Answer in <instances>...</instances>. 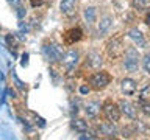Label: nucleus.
I'll use <instances>...</instances> for the list:
<instances>
[{
    "mask_svg": "<svg viewBox=\"0 0 150 140\" xmlns=\"http://www.w3.org/2000/svg\"><path fill=\"white\" fill-rule=\"evenodd\" d=\"M78 59H80V55H78V51L77 50H69V51H66L64 56H63V64H64V67L67 69V70H72L75 65L78 64Z\"/></svg>",
    "mask_w": 150,
    "mask_h": 140,
    "instance_id": "423d86ee",
    "label": "nucleus"
},
{
    "mask_svg": "<svg viewBox=\"0 0 150 140\" xmlns=\"http://www.w3.org/2000/svg\"><path fill=\"white\" fill-rule=\"evenodd\" d=\"M42 2H44V0H30V5L33 8H38V6H41V5H42Z\"/></svg>",
    "mask_w": 150,
    "mask_h": 140,
    "instance_id": "412c9836",
    "label": "nucleus"
},
{
    "mask_svg": "<svg viewBox=\"0 0 150 140\" xmlns=\"http://www.w3.org/2000/svg\"><path fill=\"white\" fill-rule=\"evenodd\" d=\"M100 103L98 101H89L88 104H86V109H84V112H86V115L88 117H97V114L100 112Z\"/></svg>",
    "mask_w": 150,
    "mask_h": 140,
    "instance_id": "2eb2a0df",
    "label": "nucleus"
},
{
    "mask_svg": "<svg viewBox=\"0 0 150 140\" xmlns=\"http://www.w3.org/2000/svg\"><path fill=\"white\" fill-rule=\"evenodd\" d=\"M141 109L145 115H150V103L147 101H141Z\"/></svg>",
    "mask_w": 150,
    "mask_h": 140,
    "instance_id": "aec40b11",
    "label": "nucleus"
},
{
    "mask_svg": "<svg viewBox=\"0 0 150 140\" xmlns=\"http://www.w3.org/2000/svg\"><path fill=\"white\" fill-rule=\"evenodd\" d=\"M124 65L128 72H136L139 67V55L136 48H128L125 50V59H124Z\"/></svg>",
    "mask_w": 150,
    "mask_h": 140,
    "instance_id": "f03ea898",
    "label": "nucleus"
},
{
    "mask_svg": "<svg viewBox=\"0 0 150 140\" xmlns=\"http://www.w3.org/2000/svg\"><path fill=\"white\" fill-rule=\"evenodd\" d=\"M70 126H72V129L77 131V132H86L88 131V123L81 118H74L70 121Z\"/></svg>",
    "mask_w": 150,
    "mask_h": 140,
    "instance_id": "dca6fc26",
    "label": "nucleus"
},
{
    "mask_svg": "<svg viewBox=\"0 0 150 140\" xmlns=\"http://www.w3.org/2000/svg\"><path fill=\"white\" fill-rule=\"evenodd\" d=\"M106 51L112 58H119V56L124 55L125 47H124V42H122V37H112L106 44Z\"/></svg>",
    "mask_w": 150,
    "mask_h": 140,
    "instance_id": "20e7f679",
    "label": "nucleus"
},
{
    "mask_svg": "<svg viewBox=\"0 0 150 140\" xmlns=\"http://www.w3.org/2000/svg\"><path fill=\"white\" fill-rule=\"evenodd\" d=\"M84 19H86V22H89V23L96 22V8L89 6V8L84 9Z\"/></svg>",
    "mask_w": 150,
    "mask_h": 140,
    "instance_id": "a211bd4d",
    "label": "nucleus"
},
{
    "mask_svg": "<svg viewBox=\"0 0 150 140\" xmlns=\"http://www.w3.org/2000/svg\"><path fill=\"white\" fill-rule=\"evenodd\" d=\"M102 62H103L102 56L98 53H96V51H92V53L88 55V65L91 69H98L102 65Z\"/></svg>",
    "mask_w": 150,
    "mask_h": 140,
    "instance_id": "ddd939ff",
    "label": "nucleus"
},
{
    "mask_svg": "<svg viewBox=\"0 0 150 140\" xmlns=\"http://www.w3.org/2000/svg\"><path fill=\"white\" fill-rule=\"evenodd\" d=\"M8 3L11 5V6H14V8L21 6V0H8Z\"/></svg>",
    "mask_w": 150,
    "mask_h": 140,
    "instance_id": "4be33fe9",
    "label": "nucleus"
},
{
    "mask_svg": "<svg viewBox=\"0 0 150 140\" xmlns=\"http://www.w3.org/2000/svg\"><path fill=\"white\" fill-rule=\"evenodd\" d=\"M111 25H112V17H111V16H105V17H103L102 20H100V23H98L97 33H98L100 36L105 34V33L111 28Z\"/></svg>",
    "mask_w": 150,
    "mask_h": 140,
    "instance_id": "4468645a",
    "label": "nucleus"
},
{
    "mask_svg": "<svg viewBox=\"0 0 150 140\" xmlns=\"http://www.w3.org/2000/svg\"><path fill=\"white\" fill-rule=\"evenodd\" d=\"M120 107L114 104V103H111V101H108L103 104V115H105V118L108 121H112V123H116V121H119L120 118Z\"/></svg>",
    "mask_w": 150,
    "mask_h": 140,
    "instance_id": "39448f33",
    "label": "nucleus"
},
{
    "mask_svg": "<svg viewBox=\"0 0 150 140\" xmlns=\"http://www.w3.org/2000/svg\"><path fill=\"white\" fill-rule=\"evenodd\" d=\"M128 37H130V39L133 41L138 47H141V48H144V47H145V39H144V36H142V33H141L138 28L130 30V31H128Z\"/></svg>",
    "mask_w": 150,
    "mask_h": 140,
    "instance_id": "f8f14e48",
    "label": "nucleus"
},
{
    "mask_svg": "<svg viewBox=\"0 0 150 140\" xmlns=\"http://www.w3.org/2000/svg\"><path fill=\"white\" fill-rule=\"evenodd\" d=\"M81 37H83L81 28H70V30H67L64 34V44L66 45H74L75 42H78Z\"/></svg>",
    "mask_w": 150,
    "mask_h": 140,
    "instance_id": "0eeeda50",
    "label": "nucleus"
},
{
    "mask_svg": "<svg viewBox=\"0 0 150 140\" xmlns=\"http://www.w3.org/2000/svg\"><path fill=\"white\" fill-rule=\"evenodd\" d=\"M75 6H77V0H61V5H59V9L64 16L67 17H72L75 14Z\"/></svg>",
    "mask_w": 150,
    "mask_h": 140,
    "instance_id": "6e6552de",
    "label": "nucleus"
},
{
    "mask_svg": "<svg viewBox=\"0 0 150 140\" xmlns=\"http://www.w3.org/2000/svg\"><path fill=\"white\" fill-rule=\"evenodd\" d=\"M80 92H81L83 95H86V93L89 92V87L88 86H81V87H80Z\"/></svg>",
    "mask_w": 150,
    "mask_h": 140,
    "instance_id": "5701e85b",
    "label": "nucleus"
},
{
    "mask_svg": "<svg viewBox=\"0 0 150 140\" xmlns=\"http://www.w3.org/2000/svg\"><path fill=\"white\" fill-rule=\"evenodd\" d=\"M145 23H147V25H150V13L145 16Z\"/></svg>",
    "mask_w": 150,
    "mask_h": 140,
    "instance_id": "a878e982",
    "label": "nucleus"
},
{
    "mask_svg": "<svg viewBox=\"0 0 150 140\" xmlns=\"http://www.w3.org/2000/svg\"><path fill=\"white\" fill-rule=\"evenodd\" d=\"M42 53H44L45 59L50 61V62H58V61H63V48L58 44H45L42 47Z\"/></svg>",
    "mask_w": 150,
    "mask_h": 140,
    "instance_id": "f257e3e1",
    "label": "nucleus"
},
{
    "mask_svg": "<svg viewBox=\"0 0 150 140\" xmlns=\"http://www.w3.org/2000/svg\"><path fill=\"white\" fill-rule=\"evenodd\" d=\"M111 81V76L108 75L106 72H97L94 73L91 79H89V84H91L92 89H96V90H100V89L106 87L108 84H110Z\"/></svg>",
    "mask_w": 150,
    "mask_h": 140,
    "instance_id": "7ed1b4c3",
    "label": "nucleus"
},
{
    "mask_svg": "<svg viewBox=\"0 0 150 140\" xmlns=\"http://www.w3.org/2000/svg\"><path fill=\"white\" fill-rule=\"evenodd\" d=\"M98 132L103 134L105 137H114V135H117V128L112 121H106V123H102L98 126Z\"/></svg>",
    "mask_w": 150,
    "mask_h": 140,
    "instance_id": "9d476101",
    "label": "nucleus"
},
{
    "mask_svg": "<svg viewBox=\"0 0 150 140\" xmlns=\"http://www.w3.org/2000/svg\"><path fill=\"white\" fill-rule=\"evenodd\" d=\"M28 55H23V61H22V65H27V62H28Z\"/></svg>",
    "mask_w": 150,
    "mask_h": 140,
    "instance_id": "393cba45",
    "label": "nucleus"
},
{
    "mask_svg": "<svg viewBox=\"0 0 150 140\" xmlns=\"http://www.w3.org/2000/svg\"><path fill=\"white\" fill-rule=\"evenodd\" d=\"M120 89H122V92L125 93V95H134V92H136V83H134V79H131V78H125V79H122L120 81Z\"/></svg>",
    "mask_w": 150,
    "mask_h": 140,
    "instance_id": "9b49d317",
    "label": "nucleus"
},
{
    "mask_svg": "<svg viewBox=\"0 0 150 140\" xmlns=\"http://www.w3.org/2000/svg\"><path fill=\"white\" fill-rule=\"evenodd\" d=\"M119 107H120V112H122V114H125L128 118H136V115H138L136 106L133 104V103H130V101L122 100V101L119 103Z\"/></svg>",
    "mask_w": 150,
    "mask_h": 140,
    "instance_id": "1a4fd4ad",
    "label": "nucleus"
},
{
    "mask_svg": "<svg viewBox=\"0 0 150 140\" xmlns=\"http://www.w3.org/2000/svg\"><path fill=\"white\" fill-rule=\"evenodd\" d=\"M131 5L138 11H149L150 9V0H131Z\"/></svg>",
    "mask_w": 150,
    "mask_h": 140,
    "instance_id": "f3484780",
    "label": "nucleus"
},
{
    "mask_svg": "<svg viewBox=\"0 0 150 140\" xmlns=\"http://www.w3.org/2000/svg\"><path fill=\"white\" fill-rule=\"evenodd\" d=\"M142 67H144L145 72L150 75V55H145L142 58Z\"/></svg>",
    "mask_w": 150,
    "mask_h": 140,
    "instance_id": "6ab92c4d",
    "label": "nucleus"
},
{
    "mask_svg": "<svg viewBox=\"0 0 150 140\" xmlns=\"http://www.w3.org/2000/svg\"><path fill=\"white\" fill-rule=\"evenodd\" d=\"M17 14H19V17H23V14H25V11H23V8L17 6Z\"/></svg>",
    "mask_w": 150,
    "mask_h": 140,
    "instance_id": "b1692460",
    "label": "nucleus"
}]
</instances>
